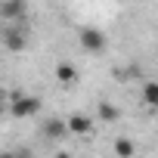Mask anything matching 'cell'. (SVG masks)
Returning <instances> with one entry per match:
<instances>
[{"label": "cell", "mask_w": 158, "mask_h": 158, "mask_svg": "<svg viewBox=\"0 0 158 158\" xmlns=\"http://www.w3.org/2000/svg\"><path fill=\"white\" fill-rule=\"evenodd\" d=\"M77 40H81V47L87 53H102L106 50V34L96 28V25H84L81 34H77Z\"/></svg>", "instance_id": "277c9868"}, {"label": "cell", "mask_w": 158, "mask_h": 158, "mask_svg": "<svg viewBox=\"0 0 158 158\" xmlns=\"http://www.w3.org/2000/svg\"><path fill=\"white\" fill-rule=\"evenodd\" d=\"M99 118L102 121H118L121 118V109L112 106V102H99Z\"/></svg>", "instance_id": "30bf717a"}, {"label": "cell", "mask_w": 158, "mask_h": 158, "mask_svg": "<svg viewBox=\"0 0 158 158\" xmlns=\"http://www.w3.org/2000/svg\"><path fill=\"white\" fill-rule=\"evenodd\" d=\"M25 16H28V3L25 0H3V3H0V19L6 25H22Z\"/></svg>", "instance_id": "3957f363"}, {"label": "cell", "mask_w": 158, "mask_h": 158, "mask_svg": "<svg viewBox=\"0 0 158 158\" xmlns=\"http://www.w3.org/2000/svg\"><path fill=\"white\" fill-rule=\"evenodd\" d=\"M0 158H16V152H10V149H6V152H0Z\"/></svg>", "instance_id": "7c38bea8"}, {"label": "cell", "mask_w": 158, "mask_h": 158, "mask_svg": "<svg viewBox=\"0 0 158 158\" xmlns=\"http://www.w3.org/2000/svg\"><path fill=\"white\" fill-rule=\"evenodd\" d=\"M115 152H118V158H133V155H136V146H133L127 136H118V139H115Z\"/></svg>", "instance_id": "9c48e42d"}, {"label": "cell", "mask_w": 158, "mask_h": 158, "mask_svg": "<svg viewBox=\"0 0 158 158\" xmlns=\"http://www.w3.org/2000/svg\"><path fill=\"white\" fill-rule=\"evenodd\" d=\"M65 127H68V133H74V136L93 133V121H90L87 115H68V118H65Z\"/></svg>", "instance_id": "8992f818"}, {"label": "cell", "mask_w": 158, "mask_h": 158, "mask_svg": "<svg viewBox=\"0 0 158 158\" xmlns=\"http://www.w3.org/2000/svg\"><path fill=\"white\" fill-rule=\"evenodd\" d=\"M0 40H3V47L10 53H22L28 47V25H3L0 28Z\"/></svg>", "instance_id": "6da1fadb"}, {"label": "cell", "mask_w": 158, "mask_h": 158, "mask_svg": "<svg viewBox=\"0 0 158 158\" xmlns=\"http://www.w3.org/2000/svg\"><path fill=\"white\" fill-rule=\"evenodd\" d=\"M139 96H143V102H146V106L158 109V81H146V84H143V90H139Z\"/></svg>", "instance_id": "ba28073f"}, {"label": "cell", "mask_w": 158, "mask_h": 158, "mask_svg": "<svg viewBox=\"0 0 158 158\" xmlns=\"http://www.w3.org/2000/svg\"><path fill=\"white\" fill-rule=\"evenodd\" d=\"M56 81H59V84H74V81H77V68H74L71 62H59V65H56Z\"/></svg>", "instance_id": "52a82bcc"}, {"label": "cell", "mask_w": 158, "mask_h": 158, "mask_svg": "<svg viewBox=\"0 0 158 158\" xmlns=\"http://www.w3.org/2000/svg\"><path fill=\"white\" fill-rule=\"evenodd\" d=\"M3 102H6V93L0 90V115H3Z\"/></svg>", "instance_id": "8fae6325"}, {"label": "cell", "mask_w": 158, "mask_h": 158, "mask_svg": "<svg viewBox=\"0 0 158 158\" xmlns=\"http://www.w3.org/2000/svg\"><path fill=\"white\" fill-rule=\"evenodd\" d=\"M40 136H44V139H50V143H59V139H65V136H68L65 118H47V121L40 124Z\"/></svg>", "instance_id": "5b68a950"}, {"label": "cell", "mask_w": 158, "mask_h": 158, "mask_svg": "<svg viewBox=\"0 0 158 158\" xmlns=\"http://www.w3.org/2000/svg\"><path fill=\"white\" fill-rule=\"evenodd\" d=\"M56 158H71V155H68V152H59V155H56Z\"/></svg>", "instance_id": "4fadbf2b"}, {"label": "cell", "mask_w": 158, "mask_h": 158, "mask_svg": "<svg viewBox=\"0 0 158 158\" xmlns=\"http://www.w3.org/2000/svg\"><path fill=\"white\" fill-rule=\"evenodd\" d=\"M10 112L13 118H34L40 112V99L31 93H10Z\"/></svg>", "instance_id": "7a4b0ae2"}]
</instances>
